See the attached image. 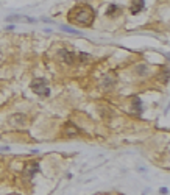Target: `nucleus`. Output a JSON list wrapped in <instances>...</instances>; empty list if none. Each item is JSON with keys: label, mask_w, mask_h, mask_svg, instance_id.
<instances>
[{"label": "nucleus", "mask_w": 170, "mask_h": 195, "mask_svg": "<svg viewBox=\"0 0 170 195\" xmlns=\"http://www.w3.org/2000/svg\"><path fill=\"white\" fill-rule=\"evenodd\" d=\"M69 20L81 27H91L95 19V11L89 5H77L69 13Z\"/></svg>", "instance_id": "nucleus-1"}, {"label": "nucleus", "mask_w": 170, "mask_h": 195, "mask_svg": "<svg viewBox=\"0 0 170 195\" xmlns=\"http://www.w3.org/2000/svg\"><path fill=\"white\" fill-rule=\"evenodd\" d=\"M31 90L38 95H49L50 89L47 86V81L44 78H35L31 81Z\"/></svg>", "instance_id": "nucleus-2"}, {"label": "nucleus", "mask_w": 170, "mask_h": 195, "mask_svg": "<svg viewBox=\"0 0 170 195\" xmlns=\"http://www.w3.org/2000/svg\"><path fill=\"white\" fill-rule=\"evenodd\" d=\"M38 172H39L38 162H28V164L25 165V169H24V175L28 176V178H31V176H35Z\"/></svg>", "instance_id": "nucleus-3"}, {"label": "nucleus", "mask_w": 170, "mask_h": 195, "mask_svg": "<svg viewBox=\"0 0 170 195\" xmlns=\"http://www.w3.org/2000/svg\"><path fill=\"white\" fill-rule=\"evenodd\" d=\"M59 56H61V59H63L66 64H72V62L75 61V55H73L72 52H69V50H66V48L59 50Z\"/></svg>", "instance_id": "nucleus-4"}, {"label": "nucleus", "mask_w": 170, "mask_h": 195, "mask_svg": "<svg viewBox=\"0 0 170 195\" xmlns=\"http://www.w3.org/2000/svg\"><path fill=\"white\" fill-rule=\"evenodd\" d=\"M10 123L13 127H24L25 125V116L24 114H14L10 117Z\"/></svg>", "instance_id": "nucleus-5"}, {"label": "nucleus", "mask_w": 170, "mask_h": 195, "mask_svg": "<svg viewBox=\"0 0 170 195\" xmlns=\"http://www.w3.org/2000/svg\"><path fill=\"white\" fill-rule=\"evenodd\" d=\"M144 6H145L144 0H133L131 2V14H137V13H140L142 10H144Z\"/></svg>", "instance_id": "nucleus-6"}, {"label": "nucleus", "mask_w": 170, "mask_h": 195, "mask_svg": "<svg viewBox=\"0 0 170 195\" xmlns=\"http://www.w3.org/2000/svg\"><path fill=\"white\" fill-rule=\"evenodd\" d=\"M64 133L67 136H77V134H80V130L72 122H69V123H66V127H64Z\"/></svg>", "instance_id": "nucleus-7"}, {"label": "nucleus", "mask_w": 170, "mask_h": 195, "mask_svg": "<svg viewBox=\"0 0 170 195\" xmlns=\"http://www.w3.org/2000/svg\"><path fill=\"white\" fill-rule=\"evenodd\" d=\"M114 83H115V76L112 73H108L103 76V80H101V86L103 87H111L114 86Z\"/></svg>", "instance_id": "nucleus-8"}, {"label": "nucleus", "mask_w": 170, "mask_h": 195, "mask_svg": "<svg viewBox=\"0 0 170 195\" xmlns=\"http://www.w3.org/2000/svg\"><path fill=\"white\" fill-rule=\"evenodd\" d=\"M131 109L134 111L136 114H140V111H142V102L139 97H134L133 99V105H131Z\"/></svg>", "instance_id": "nucleus-9"}, {"label": "nucleus", "mask_w": 170, "mask_h": 195, "mask_svg": "<svg viewBox=\"0 0 170 195\" xmlns=\"http://www.w3.org/2000/svg\"><path fill=\"white\" fill-rule=\"evenodd\" d=\"M117 11H120V8H119L117 5H109L106 8V16H114Z\"/></svg>", "instance_id": "nucleus-10"}, {"label": "nucleus", "mask_w": 170, "mask_h": 195, "mask_svg": "<svg viewBox=\"0 0 170 195\" xmlns=\"http://www.w3.org/2000/svg\"><path fill=\"white\" fill-rule=\"evenodd\" d=\"M161 81L164 83V85L169 83V69H164V70L161 72Z\"/></svg>", "instance_id": "nucleus-11"}, {"label": "nucleus", "mask_w": 170, "mask_h": 195, "mask_svg": "<svg viewBox=\"0 0 170 195\" xmlns=\"http://www.w3.org/2000/svg\"><path fill=\"white\" fill-rule=\"evenodd\" d=\"M61 30H64V31H67V33H72V34H80L78 30L72 28V27H67V25H63V27H61Z\"/></svg>", "instance_id": "nucleus-12"}, {"label": "nucleus", "mask_w": 170, "mask_h": 195, "mask_svg": "<svg viewBox=\"0 0 170 195\" xmlns=\"http://www.w3.org/2000/svg\"><path fill=\"white\" fill-rule=\"evenodd\" d=\"M78 59L81 61V62H86L87 59H91V55H87V53H78Z\"/></svg>", "instance_id": "nucleus-13"}, {"label": "nucleus", "mask_w": 170, "mask_h": 195, "mask_svg": "<svg viewBox=\"0 0 170 195\" xmlns=\"http://www.w3.org/2000/svg\"><path fill=\"white\" fill-rule=\"evenodd\" d=\"M137 72H140L139 75H145L144 72H147V67H145V66H139V67H137Z\"/></svg>", "instance_id": "nucleus-14"}]
</instances>
